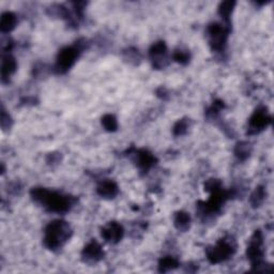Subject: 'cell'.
Here are the masks:
<instances>
[{
	"instance_id": "obj_1",
	"label": "cell",
	"mask_w": 274,
	"mask_h": 274,
	"mask_svg": "<svg viewBox=\"0 0 274 274\" xmlns=\"http://www.w3.org/2000/svg\"><path fill=\"white\" fill-rule=\"evenodd\" d=\"M32 200L41 204L46 210L56 213H64L72 208L75 200L68 195H64L55 191L43 188H36L32 190Z\"/></svg>"
},
{
	"instance_id": "obj_2",
	"label": "cell",
	"mask_w": 274,
	"mask_h": 274,
	"mask_svg": "<svg viewBox=\"0 0 274 274\" xmlns=\"http://www.w3.org/2000/svg\"><path fill=\"white\" fill-rule=\"evenodd\" d=\"M72 228L66 220H56L50 222L44 232V246L55 250L64 246V243L71 238Z\"/></svg>"
},
{
	"instance_id": "obj_3",
	"label": "cell",
	"mask_w": 274,
	"mask_h": 274,
	"mask_svg": "<svg viewBox=\"0 0 274 274\" xmlns=\"http://www.w3.org/2000/svg\"><path fill=\"white\" fill-rule=\"evenodd\" d=\"M230 32V26L213 22L207 28L209 44L214 52H223L225 50L228 34Z\"/></svg>"
},
{
	"instance_id": "obj_4",
	"label": "cell",
	"mask_w": 274,
	"mask_h": 274,
	"mask_svg": "<svg viewBox=\"0 0 274 274\" xmlns=\"http://www.w3.org/2000/svg\"><path fill=\"white\" fill-rule=\"evenodd\" d=\"M236 246L232 241L222 239L220 240L214 246L207 250V258L211 264H220L234 255Z\"/></svg>"
},
{
	"instance_id": "obj_5",
	"label": "cell",
	"mask_w": 274,
	"mask_h": 274,
	"mask_svg": "<svg viewBox=\"0 0 274 274\" xmlns=\"http://www.w3.org/2000/svg\"><path fill=\"white\" fill-rule=\"evenodd\" d=\"M80 50L82 48L80 46V44L74 45V46H68L60 50L55 64L56 72L64 74L70 70L76 62V60L80 57Z\"/></svg>"
},
{
	"instance_id": "obj_6",
	"label": "cell",
	"mask_w": 274,
	"mask_h": 274,
	"mask_svg": "<svg viewBox=\"0 0 274 274\" xmlns=\"http://www.w3.org/2000/svg\"><path fill=\"white\" fill-rule=\"evenodd\" d=\"M264 238L262 234L257 230L252 236V238L250 240V244L246 250V255L250 262H252V266L254 268L258 269L262 264L264 262Z\"/></svg>"
},
{
	"instance_id": "obj_7",
	"label": "cell",
	"mask_w": 274,
	"mask_h": 274,
	"mask_svg": "<svg viewBox=\"0 0 274 274\" xmlns=\"http://www.w3.org/2000/svg\"><path fill=\"white\" fill-rule=\"evenodd\" d=\"M271 116L264 108L256 110L252 117L250 118L248 133L250 135H255L262 132L271 124Z\"/></svg>"
},
{
	"instance_id": "obj_8",
	"label": "cell",
	"mask_w": 274,
	"mask_h": 274,
	"mask_svg": "<svg viewBox=\"0 0 274 274\" xmlns=\"http://www.w3.org/2000/svg\"><path fill=\"white\" fill-rule=\"evenodd\" d=\"M149 56L154 66L158 68H162L166 66L168 57H167V48L164 42H156L152 45L149 50Z\"/></svg>"
},
{
	"instance_id": "obj_9",
	"label": "cell",
	"mask_w": 274,
	"mask_h": 274,
	"mask_svg": "<svg viewBox=\"0 0 274 274\" xmlns=\"http://www.w3.org/2000/svg\"><path fill=\"white\" fill-rule=\"evenodd\" d=\"M82 257L85 262L87 264H96L100 262L104 257V252L101 248L96 241H91L84 248L82 252Z\"/></svg>"
},
{
	"instance_id": "obj_10",
	"label": "cell",
	"mask_w": 274,
	"mask_h": 274,
	"mask_svg": "<svg viewBox=\"0 0 274 274\" xmlns=\"http://www.w3.org/2000/svg\"><path fill=\"white\" fill-rule=\"evenodd\" d=\"M135 160L137 166L142 172H148L156 162V156L144 149L137 150L135 152Z\"/></svg>"
},
{
	"instance_id": "obj_11",
	"label": "cell",
	"mask_w": 274,
	"mask_h": 274,
	"mask_svg": "<svg viewBox=\"0 0 274 274\" xmlns=\"http://www.w3.org/2000/svg\"><path fill=\"white\" fill-rule=\"evenodd\" d=\"M124 228L120 224L112 222L102 230V237L110 243H117L124 237Z\"/></svg>"
},
{
	"instance_id": "obj_12",
	"label": "cell",
	"mask_w": 274,
	"mask_h": 274,
	"mask_svg": "<svg viewBox=\"0 0 274 274\" xmlns=\"http://www.w3.org/2000/svg\"><path fill=\"white\" fill-rule=\"evenodd\" d=\"M98 194L103 198H114L118 194V186L112 180H104L96 188Z\"/></svg>"
},
{
	"instance_id": "obj_13",
	"label": "cell",
	"mask_w": 274,
	"mask_h": 274,
	"mask_svg": "<svg viewBox=\"0 0 274 274\" xmlns=\"http://www.w3.org/2000/svg\"><path fill=\"white\" fill-rule=\"evenodd\" d=\"M18 64L15 62V59L11 55H6L2 58V82H6L9 80L10 76L16 71Z\"/></svg>"
},
{
	"instance_id": "obj_14",
	"label": "cell",
	"mask_w": 274,
	"mask_h": 274,
	"mask_svg": "<svg viewBox=\"0 0 274 274\" xmlns=\"http://www.w3.org/2000/svg\"><path fill=\"white\" fill-rule=\"evenodd\" d=\"M18 24L16 15L12 12H6L2 15L0 20V29L2 32H10L15 28Z\"/></svg>"
},
{
	"instance_id": "obj_15",
	"label": "cell",
	"mask_w": 274,
	"mask_h": 274,
	"mask_svg": "<svg viewBox=\"0 0 274 274\" xmlns=\"http://www.w3.org/2000/svg\"><path fill=\"white\" fill-rule=\"evenodd\" d=\"M174 224L178 230L186 232L190 228V225H191V216L184 211L177 212L174 218Z\"/></svg>"
},
{
	"instance_id": "obj_16",
	"label": "cell",
	"mask_w": 274,
	"mask_h": 274,
	"mask_svg": "<svg viewBox=\"0 0 274 274\" xmlns=\"http://www.w3.org/2000/svg\"><path fill=\"white\" fill-rule=\"evenodd\" d=\"M236 6L234 2H224L218 6V14L227 26H230V16Z\"/></svg>"
},
{
	"instance_id": "obj_17",
	"label": "cell",
	"mask_w": 274,
	"mask_h": 274,
	"mask_svg": "<svg viewBox=\"0 0 274 274\" xmlns=\"http://www.w3.org/2000/svg\"><path fill=\"white\" fill-rule=\"evenodd\" d=\"M178 266H179V262L177 258H174L172 256H166L160 260L158 270L160 272H168L178 268Z\"/></svg>"
},
{
	"instance_id": "obj_18",
	"label": "cell",
	"mask_w": 274,
	"mask_h": 274,
	"mask_svg": "<svg viewBox=\"0 0 274 274\" xmlns=\"http://www.w3.org/2000/svg\"><path fill=\"white\" fill-rule=\"evenodd\" d=\"M264 198H266L264 188L262 186H258L252 193V195H250V202L253 206V207L257 208V207H260V206L262 204V202H264Z\"/></svg>"
},
{
	"instance_id": "obj_19",
	"label": "cell",
	"mask_w": 274,
	"mask_h": 274,
	"mask_svg": "<svg viewBox=\"0 0 274 274\" xmlns=\"http://www.w3.org/2000/svg\"><path fill=\"white\" fill-rule=\"evenodd\" d=\"M250 149L252 148H250V144L248 142H241L236 146L234 154L239 160H241V161H244V160H246L250 156Z\"/></svg>"
},
{
	"instance_id": "obj_20",
	"label": "cell",
	"mask_w": 274,
	"mask_h": 274,
	"mask_svg": "<svg viewBox=\"0 0 274 274\" xmlns=\"http://www.w3.org/2000/svg\"><path fill=\"white\" fill-rule=\"evenodd\" d=\"M190 128V121L188 119H181L177 121L176 124L172 128V133L174 136H182L188 132Z\"/></svg>"
},
{
	"instance_id": "obj_21",
	"label": "cell",
	"mask_w": 274,
	"mask_h": 274,
	"mask_svg": "<svg viewBox=\"0 0 274 274\" xmlns=\"http://www.w3.org/2000/svg\"><path fill=\"white\" fill-rule=\"evenodd\" d=\"M102 126L105 128V130H108L110 132L116 131L118 128V122H117L116 117L114 115H110V114H108V115H105L102 118Z\"/></svg>"
},
{
	"instance_id": "obj_22",
	"label": "cell",
	"mask_w": 274,
	"mask_h": 274,
	"mask_svg": "<svg viewBox=\"0 0 274 274\" xmlns=\"http://www.w3.org/2000/svg\"><path fill=\"white\" fill-rule=\"evenodd\" d=\"M172 58L178 64H186L190 62V54L188 50H176L174 52Z\"/></svg>"
},
{
	"instance_id": "obj_23",
	"label": "cell",
	"mask_w": 274,
	"mask_h": 274,
	"mask_svg": "<svg viewBox=\"0 0 274 274\" xmlns=\"http://www.w3.org/2000/svg\"><path fill=\"white\" fill-rule=\"evenodd\" d=\"M11 124H12L11 117L9 116V114H6V110L2 108V126L4 130H6V128H9L11 126Z\"/></svg>"
}]
</instances>
